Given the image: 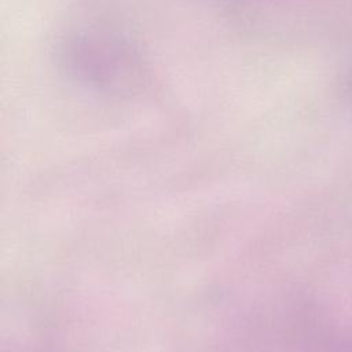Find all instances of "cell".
Here are the masks:
<instances>
[{
    "label": "cell",
    "mask_w": 352,
    "mask_h": 352,
    "mask_svg": "<svg viewBox=\"0 0 352 352\" xmlns=\"http://www.w3.org/2000/svg\"><path fill=\"white\" fill-rule=\"evenodd\" d=\"M55 60L74 85L104 98L139 94L148 78L139 44L122 29L102 21H82L60 33Z\"/></svg>",
    "instance_id": "obj_1"
}]
</instances>
